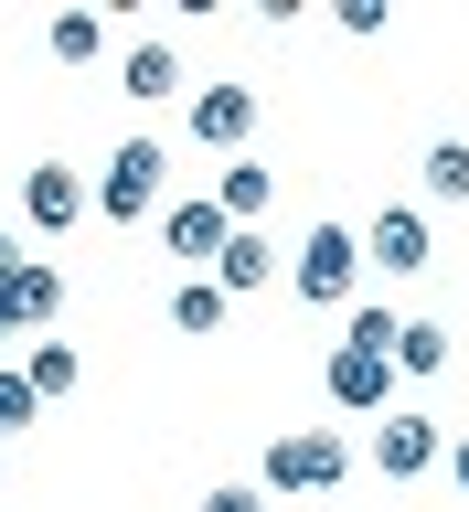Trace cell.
I'll return each mask as SVG.
<instances>
[{
  "instance_id": "6da1fadb",
  "label": "cell",
  "mask_w": 469,
  "mask_h": 512,
  "mask_svg": "<svg viewBox=\"0 0 469 512\" xmlns=\"http://www.w3.org/2000/svg\"><path fill=\"white\" fill-rule=\"evenodd\" d=\"M160 192H171V150H160L150 128H139V139H118V150H107V171H96V224H139V214H171Z\"/></svg>"
},
{
  "instance_id": "7a4b0ae2",
  "label": "cell",
  "mask_w": 469,
  "mask_h": 512,
  "mask_svg": "<svg viewBox=\"0 0 469 512\" xmlns=\"http://www.w3.org/2000/svg\"><path fill=\"white\" fill-rule=\"evenodd\" d=\"M363 224H310V246L288 256V288L310 299V310H352V288H363Z\"/></svg>"
},
{
  "instance_id": "3957f363",
  "label": "cell",
  "mask_w": 469,
  "mask_h": 512,
  "mask_svg": "<svg viewBox=\"0 0 469 512\" xmlns=\"http://www.w3.org/2000/svg\"><path fill=\"white\" fill-rule=\"evenodd\" d=\"M256 480H267L278 502H288V491H342V480H352V438H342V427H278Z\"/></svg>"
},
{
  "instance_id": "277c9868",
  "label": "cell",
  "mask_w": 469,
  "mask_h": 512,
  "mask_svg": "<svg viewBox=\"0 0 469 512\" xmlns=\"http://www.w3.org/2000/svg\"><path fill=\"white\" fill-rule=\"evenodd\" d=\"M384 480H427V470H448V427L427 406H395V416H374V448H363Z\"/></svg>"
},
{
  "instance_id": "5b68a950",
  "label": "cell",
  "mask_w": 469,
  "mask_h": 512,
  "mask_svg": "<svg viewBox=\"0 0 469 512\" xmlns=\"http://www.w3.org/2000/svg\"><path fill=\"white\" fill-rule=\"evenodd\" d=\"M320 395H331L342 416H395V352L331 342V363H320Z\"/></svg>"
},
{
  "instance_id": "8992f818",
  "label": "cell",
  "mask_w": 469,
  "mask_h": 512,
  "mask_svg": "<svg viewBox=\"0 0 469 512\" xmlns=\"http://www.w3.org/2000/svg\"><path fill=\"white\" fill-rule=\"evenodd\" d=\"M363 256H374L384 278H427V267H438V235H427L416 203H384V214L363 224Z\"/></svg>"
},
{
  "instance_id": "52a82bcc",
  "label": "cell",
  "mask_w": 469,
  "mask_h": 512,
  "mask_svg": "<svg viewBox=\"0 0 469 512\" xmlns=\"http://www.w3.org/2000/svg\"><path fill=\"white\" fill-rule=\"evenodd\" d=\"M235 235H246V224L224 214V203H171V214H160V246L182 256V267H203V278L224 267V246H235Z\"/></svg>"
},
{
  "instance_id": "ba28073f",
  "label": "cell",
  "mask_w": 469,
  "mask_h": 512,
  "mask_svg": "<svg viewBox=\"0 0 469 512\" xmlns=\"http://www.w3.org/2000/svg\"><path fill=\"white\" fill-rule=\"evenodd\" d=\"M96 214V182H75L64 160H32L22 171V224H43V235H64V224Z\"/></svg>"
},
{
  "instance_id": "9c48e42d",
  "label": "cell",
  "mask_w": 469,
  "mask_h": 512,
  "mask_svg": "<svg viewBox=\"0 0 469 512\" xmlns=\"http://www.w3.org/2000/svg\"><path fill=\"white\" fill-rule=\"evenodd\" d=\"M192 139L224 150V160H246V139H256V86H192Z\"/></svg>"
},
{
  "instance_id": "30bf717a",
  "label": "cell",
  "mask_w": 469,
  "mask_h": 512,
  "mask_svg": "<svg viewBox=\"0 0 469 512\" xmlns=\"http://www.w3.org/2000/svg\"><path fill=\"white\" fill-rule=\"evenodd\" d=\"M0 310H11V331H43V320H64V267H54V256H22V267L0 278Z\"/></svg>"
},
{
  "instance_id": "8fae6325",
  "label": "cell",
  "mask_w": 469,
  "mask_h": 512,
  "mask_svg": "<svg viewBox=\"0 0 469 512\" xmlns=\"http://www.w3.org/2000/svg\"><path fill=\"white\" fill-rule=\"evenodd\" d=\"M118 86H128V107H160V96H192V75H182V43H128V64H118Z\"/></svg>"
},
{
  "instance_id": "7c38bea8",
  "label": "cell",
  "mask_w": 469,
  "mask_h": 512,
  "mask_svg": "<svg viewBox=\"0 0 469 512\" xmlns=\"http://www.w3.org/2000/svg\"><path fill=\"white\" fill-rule=\"evenodd\" d=\"M278 278H288V256L267 246L256 224L235 235V246H224V267H214V288H224V299H256V288H278Z\"/></svg>"
},
{
  "instance_id": "4fadbf2b",
  "label": "cell",
  "mask_w": 469,
  "mask_h": 512,
  "mask_svg": "<svg viewBox=\"0 0 469 512\" xmlns=\"http://www.w3.org/2000/svg\"><path fill=\"white\" fill-rule=\"evenodd\" d=\"M224 310H235V299H224L214 278H182V288H171V331H182V342H224Z\"/></svg>"
},
{
  "instance_id": "5bb4252c",
  "label": "cell",
  "mask_w": 469,
  "mask_h": 512,
  "mask_svg": "<svg viewBox=\"0 0 469 512\" xmlns=\"http://www.w3.org/2000/svg\"><path fill=\"white\" fill-rule=\"evenodd\" d=\"M214 203H224V214H235V224H256V214H267V203H278V171H267V160H224Z\"/></svg>"
},
{
  "instance_id": "9a60e30c",
  "label": "cell",
  "mask_w": 469,
  "mask_h": 512,
  "mask_svg": "<svg viewBox=\"0 0 469 512\" xmlns=\"http://www.w3.org/2000/svg\"><path fill=\"white\" fill-rule=\"evenodd\" d=\"M22 384L43 395V406H54V395H75V384H86V363H75V342H32V352H22Z\"/></svg>"
},
{
  "instance_id": "2e32d148",
  "label": "cell",
  "mask_w": 469,
  "mask_h": 512,
  "mask_svg": "<svg viewBox=\"0 0 469 512\" xmlns=\"http://www.w3.org/2000/svg\"><path fill=\"white\" fill-rule=\"evenodd\" d=\"M416 171H427V203H469V139H438Z\"/></svg>"
},
{
  "instance_id": "e0dca14e",
  "label": "cell",
  "mask_w": 469,
  "mask_h": 512,
  "mask_svg": "<svg viewBox=\"0 0 469 512\" xmlns=\"http://www.w3.org/2000/svg\"><path fill=\"white\" fill-rule=\"evenodd\" d=\"M395 374H448V320H406V342H395Z\"/></svg>"
},
{
  "instance_id": "ac0fdd59",
  "label": "cell",
  "mask_w": 469,
  "mask_h": 512,
  "mask_svg": "<svg viewBox=\"0 0 469 512\" xmlns=\"http://www.w3.org/2000/svg\"><path fill=\"white\" fill-rule=\"evenodd\" d=\"M107 54V22L96 11H54V64H96Z\"/></svg>"
},
{
  "instance_id": "d6986e66",
  "label": "cell",
  "mask_w": 469,
  "mask_h": 512,
  "mask_svg": "<svg viewBox=\"0 0 469 512\" xmlns=\"http://www.w3.org/2000/svg\"><path fill=\"white\" fill-rule=\"evenodd\" d=\"M342 342H363V352H395V342H406V320L384 310V299H363V310L342 320Z\"/></svg>"
},
{
  "instance_id": "ffe728a7",
  "label": "cell",
  "mask_w": 469,
  "mask_h": 512,
  "mask_svg": "<svg viewBox=\"0 0 469 512\" xmlns=\"http://www.w3.org/2000/svg\"><path fill=\"white\" fill-rule=\"evenodd\" d=\"M203 512H278V491H267V480H214Z\"/></svg>"
},
{
  "instance_id": "44dd1931",
  "label": "cell",
  "mask_w": 469,
  "mask_h": 512,
  "mask_svg": "<svg viewBox=\"0 0 469 512\" xmlns=\"http://www.w3.org/2000/svg\"><path fill=\"white\" fill-rule=\"evenodd\" d=\"M32 416H43V395H32V384L0 363V438H11V427H32Z\"/></svg>"
},
{
  "instance_id": "7402d4cb",
  "label": "cell",
  "mask_w": 469,
  "mask_h": 512,
  "mask_svg": "<svg viewBox=\"0 0 469 512\" xmlns=\"http://www.w3.org/2000/svg\"><path fill=\"white\" fill-rule=\"evenodd\" d=\"M448 480H459V491H469V438H448Z\"/></svg>"
},
{
  "instance_id": "603a6c76",
  "label": "cell",
  "mask_w": 469,
  "mask_h": 512,
  "mask_svg": "<svg viewBox=\"0 0 469 512\" xmlns=\"http://www.w3.org/2000/svg\"><path fill=\"white\" fill-rule=\"evenodd\" d=\"M11 267H22V256H11V214H0V278H11Z\"/></svg>"
},
{
  "instance_id": "cb8c5ba5",
  "label": "cell",
  "mask_w": 469,
  "mask_h": 512,
  "mask_svg": "<svg viewBox=\"0 0 469 512\" xmlns=\"http://www.w3.org/2000/svg\"><path fill=\"white\" fill-rule=\"evenodd\" d=\"M0 352H11V310H0Z\"/></svg>"
}]
</instances>
